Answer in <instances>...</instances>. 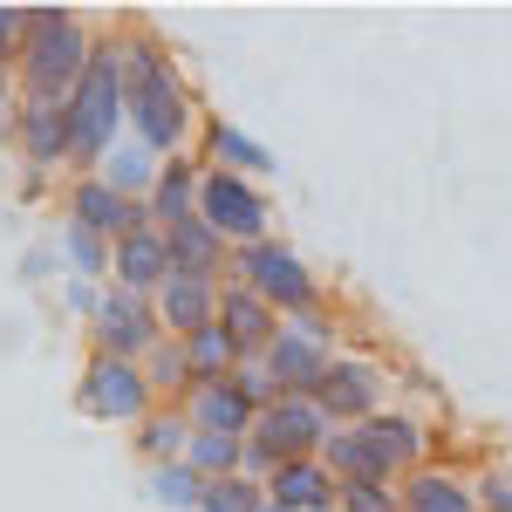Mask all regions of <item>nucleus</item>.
I'll return each mask as SVG.
<instances>
[{
	"mask_svg": "<svg viewBox=\"0 0 512 512\" xmlns=\"http://www.w3.org/2000/svg\"><path fill=\"white\" fill-rule=\"evenodd\" d=\"M117 55H123V117L137 123L144 151H178L192 130V110H185V89L158 55V41H130Z\"/></svg>",
	"mask_w": 512,
	"mask_h": 512,
	"instance_id": "obj_1",
	"label": "nucleus"
},
{
	"mask_svg": "<svg viewBox=\"0 0 512 512\" xmlns=\"http://www.w3.org/2000/svg\"><path fill=\"white\" fill-rule=\"evenodd\" d=\"M14 62H21V82H28V103H69L82 62H89V35L62 7H28V35H21Z\"/></svg>",
	"mask_w": 512,
	"mask_h": 512,
	"instance_id": "obj_2",
	"label": "nucleus"
},
{
	"mask_svg": "<svg viewBox=\"0 0 512 512\" xmlns=\"http://www.w3.org/2000/svg\"><path fill=\"white\" fill-rule=\"evenodd\" d=\"M62 110H69V158L96 164L123 123V55L117 48H89V62H82V76Z\"/></svg>",
	"mask_w": 512,
	"mask_h": 512,
	"instance_id": "obj_3",
	"label": "nucleus"
},
{
	"mask_svg": "<svg viewBox=\"0 0 512 512\" xmlns=\"http://www.w3.org/2000/svg\"><path fill=\"white\" fill-rule=\"evenodd\" d=\"M239 287H246V294H260L267 308L315 315V274H308V267H301V253H287L280 239L239 246Z\"/></svg>",
	"mask_w": 512,
	"mask_h": 512,
	"instance_id": "obj_4",
	"label": "nucleus"
},
{
	"mask_svg": "<svg viewBox=\"0 0 512 512\" xmlns=\"http://www.w3.org/2000/svg\"><path fill=\"white\" fill-rule=\"evenodd\" d=\"M82 417L96 424H144L151 417V376L137 362H117V355H96L82 369Z\"/></svg>",
	"mask_w": 512,
	"mask_h": 512,
	"instance_id": "obj_5",
	"label": "nucleus"
},
{
	"mask_svg": "<svg viewBox=\"0 0 512 512\" xmlns=\"http://www.w3.org/2000/svg\"><path fill=\"white\" fill-rule=\"evenodd\" d=\"M198 219L219 239L260 246V239H267V198L253 192L239 171H198Z\"/></svg>",
	"mask_w": 512,
	"mask_h": 512,
	"instance_id": "obj_6",
	"label": "nucleus"
},
{
	"mask_svg": "<svg viewBox=\"0 0 512 512\" xmlns=\"http://www.w3.org/2000/svg\"><path fill=\"white\" fill-rule=\"evenodd\" d=\"M260 362H267V376H274L280 396H301V403H308V396L321 390V376H328V362H335V355H328V328H321L315 315H301V328H280L274 349L260 355Z\"/></svg>",
	"mask_w": 512,
	"mask_h": 512,
	"instance_id": "obj_7",
	"label": "nucleus"
},
{
	"mask_svg": "<svg viewBox=\"0 0 512 512\" xmlns=\"http://www.w3.org/2000/svg\"><path fill=\"white\" fill-rule=\"evenodd\" d=\"M253 444L274 458V465H294V458H315L321 444H328V417H321L315 403H301V396H280L274 410H260L253 417Z\"/></svg>",
	"mask_w": 512,
	"mask_h": 512,
	"instance_id": "obj_8",
	"label": "nucleus"
},
{
	"mask_svg": "<svg viewBox=\"0 0 512 512\" xmlns=\"http://www.w3.org/2000/svg\"><path fill=\"white\" fill-rule=\"evenodd\" d=\"M96 335H103V355L137 362V355L158 349V308H151L144 294H123V287H110V294L96 301Z\"/></svg>",
	"mask_w": 512,
	"mask_h": 512,
	"instance_id": "obj_9",
	"label": "nucleus"
},
{
	"mask_svg": "<svg viewBox=\"0 0 512 512\" xmlns=\"http://www.w3.org/2000/svg\"><path fill=\"white\" fill-rule=\"evenodd\" d=\"M376 396H383V383H376L369 362H328V376H321V390L308 403H315L328 424H369L376 417Z\"/></svg>",
	"mask_w": 512,
	"mask_h": 512,
	"instance_id": "obj_10",
	"label": "nucleus"
},
{
	"mask_svg": "<svg viewBox=\"0 0 512 512\" xmlns=\"http://www.w3.org/2000/svg\"><path fill=\"white\" fill-rule=\"evenodd\" d=\"M151 301H158V328H171V335H198L205 321H219V287H212V280L171 274Z\"/></svg>",
	"mask_w": 512,
	"mask_h": 512,
	"instance_id": "obj_11",
	"label": "nucleus"
},
{
	"mask_svg": "<svg viewBox=\"0 0 512 512\" xmlns=\"http://www.w3.org/2000/svg\"><path fill=\"white\" fill-rule=\"evenodd\" d=\"M335 478H328V465L321 458H294V465H274L267 472V499L287 512H321V506H335Z\"/></svg>",
	"mask_w": 512,
	"mask_h": 512,
	"instance_id": "obj_12",
	"label": "nucleus"
},
{
	"mask_svg": "<svg viewBox=\"0 0 512 512\" xmlns=\"http://www.w3.org/2000/svg\"><path fill=\"white\" fill-rule=\"evenodd\" d=\"M164 280H171V260H164V233L158 226H144V233H123L117 239V287L123 294H158Z\"/></svg>",
	"mask_w": 512,
	"mask_h": 512,
	"instance_id": "obj_13",
	"label": "nucleus"
},
{
	"mask_svg": "<svg viewBox=\"0 0 512 512\" xmlns=\"http://www.w3.org/2000/svg\"><path fill=\"white\" fill-rule=\"evenodd\" d=\"M219 328L233 335L239 362H246V355H267V349H274V335H280L274 308H267L260 294H246V287H226V294H219Z\"/></svg>",
	"mask_w": 512,
	"mask_h": 512,
	"instance_id": "obj_14",
	"label": "nucleus"
},
{
	"mask_svg": "<svg viewBox=\"0 0 512 512\" xmlns=\"http://www.w3.org/2000/svg\"><path fill=\"white\" fill-rule=\"evenodd\" d=\"M164 260H171V274H185V280H212L219 260H226V239L212 233L205 219H178V226H164Z\"/></svg>",
	"mask_w": 512,
	"mask_h": 512,
	"instance_id": "obj_15",
	"label": "nucleus"
},
{
	"mask_svg": "<svg viewBox=\"0 0 512 512\" xmlns=\"http://www.w3.org/2000/svg\"><path fill=\"white\" fill-rule=\"evenodd\" d=\"M321 451H328L321 465H328V478H335V485H390V472H396V465L362 431H328V444H321Z\"/></svg>",
	"mask_w": 512,
	"mask_h": 512,
	"instance_id": "obj_16",
	"label": "nucleus"
},
{
	"mask_svg": "<svg viewBox=\"0 0 512 512\" xmlns=\"http://www.w3.org/2000/svg\"><path fill=\"white\" fill-rule=\"evenodd\" d=\"M192 424L205 437H246L253 431V403L233 390V376L226 383H192Z\"/></svg>",
	"mask_w": 512,
	"mask_h": 512,
	"instance_id": "obj_17",
	"label": "nucleus"
},
{
	"mask_svg": "<svg viewBox=\"0 0 512 512\" xmlns=\"http://www.w3.org/2000/svg\"><path fill=\"white\" fill-rule=\"evenodd\" d=\"M14 144L28 151V164L69 158V110H62V103H28V110L14 117Z\"/></svg>",
	"mask_w": 512,
	"mask_h": 512,
	"instance_id": "obj_18",
	"label": "nucleus"
},
{
	"mask_svg": "<svg viewBox=\"0 0 512 512\" xmlns=\"http://www.w3.org/2000/svg\"><path fill=\"white\" fill-rule=\"evenodd\" d=\"M178 349H185L192 383H226V376L239 369V349H233V335H226L219 321H205V328H198V335H185Z\"/></svg>",
	"mask_w": 512,
	"mask_h": 512,
	"instance_id": "obj_19",
	"label": "nucleus"
},
{
	"mask_svg": "<svg viewBox=\"0 0 512 512\" xmlns=\"http://www.w3.org/2000/svg\"><path fill=\"white\" fill-rule=\"evenodd\" d=\"M123 205H130V198H117L103 178H82L76 198H69V219H76L82 233H96V239H103V233L123 239Z\"/></svg>",
	"mask_w": 512,
	"mask_h": 512,
	"instance_id": "obj_20",
	"label": "nucleus"
},
{
	"mask_svg": "<svg viewBox=\"0 0 512 512\" xmlns=\"http://www.w3.org/2000/svg\"><path fill=\"white\" fill-rule=\"evenodd\" d=\"M178 219H198V171L192 164H171L158 185H151V226H178Z\"/></svg>",
	"mask_w": 512,
	"mask_h": 512,
	"instance_id": "obj_21",
	"label": "nucleus"
},
{
	"mask_svg": "<svg viewBox=\"0 0 512 512\" xmlns=\"http://www.w3.org/2000/svg\"><path fill=\"white\" fill-rule=\"evenodd\" d=\"M403 512H478L472 492L458 478H437V472H417L403 485Z\"/></svg>",
	"mask_w": 512,
	"mask_h": 512,
	"instance_id": "obj_22",
	"label": "nucleus"
},
{
	"mask_svg": "<svg viewBox=\"0 0 512 512\" xmlns=\"http://www.w3.org/2000/svg\"><path fill=\"white\" fill-rule=\"evenodd\" d=\"M362 437H369L390 465H417V458H424V431H417L410 417H369V424H362Z\"/></svg>",
	"mask_w": 512,
	"mask_h": 512,
	"instance_id": "obj_23",
	"label": "nucleus"
},
{
	"mask_svg": "<svg viewBox=\"0 0 512 512\" xmlns=\"http://www.w3.org/2000/svg\"><path fill=\"white\" fill-rule=\"evenodd\" d=\"M239 451H246V437H205V431H198L192 444H185V465L212 485V478H233L239 472Z\"/></svg>",
	"mask_w": 512,
	"mask_h": 512,
	"instance_id": "obj_24",
	"label": "nucleus"
},
{
	"mask_svg": "<svg viewBox=\"0 0 512 512\" xmlns=\"http://www.w3.org/2000/svg\"><path fill=\"white\" fill-rule=\"evenodd\" d=\"M267 506V485H253V478H212L205 485V499H198V512H260Z\"/></svg>",
	"mask_w": 512,
	"mask_h": 512,
	"instance_id": "obj_25",
	"label": "nucleus"
},
{
	"mask_svg": "<svg viewBox=\"0 0 512 512\" xmlns=\"http://www.w3.org/2000/svg\"><path fill=\"white\" fill-rule=\"evenodd\" d=\"M151 492H158L164 506H198V499H205V478L178 458V465H158V472H151Z\"/></svg>",
	"mask_w": 512,
	"mask_h": 512,
	"instance_id": "obj_26",
	"label": "nucleus"
},
{
	"mask_svg": "<svg viewBox=\"0 0 512 512\" xmlns=\"http://www.w3.org/2000/svg\"><path fill=\"white\" fill-rule=\"evenodd\" d=\"M212 158L239 164V171H267V151H260L253 137H239L233 123H212ZM226 164H219V171H226Z\"/></svg>",
	"mask_w": 512,
	"mask_h": 512,
	"instance_id": "obj_27",
	"label": "nucleus"
},
{
	"mask_svg": "<svg viewBox=\"0 0 512 512\" xmlns=\"http://www.w3.org/2000/svg\"><path fill=\"white\" fill-rule=\"evenodd\" d=\"M233 390L246 396V403H253V417L280 403V390H274V376H267V362H260V355H246V362L233 369Z\"/></svg>",
	"mask_w": 512,
	"mask_h": 512,
	"instance_id": "obj_28",
	"label": "nucleus"
},
{
	"mask_svg": "<svg viewBox=\"0 0 512 512\" xmlns=\"http://www.w3.org/2000/svg\"><path fill=\"white\" fill-rule=\"evenodd\" d=\"M335 512H403V499H396L390 485H342Z\"/></svg>",
	"mask_w": 512,
	"mask_h": 512,
	"instance_id": "obj_29",
	"label": "nucleus"
},
{
	"mask_svg": "<svg viewBox=\"0 0 512 512\" xmlns=\"http://www.w3.org/2000/svg\"><path fill=\"white\" fill-rule=\"evenodd\" d=\"M178 437H185L178 417H151V424H144V451H151L158 465H178V458H185V451H178Z\"/></svg>",
	"mask_w": 512,
	"mask_h": 512,
	"instance_id": "obj_30",
	"label": "nucleus"
},
{
	"mask_svg": "<svg viewBox=\"0 0 512 512\" xmlns=\"http://www.w3.org/2000/svg\"><path fill=\"white\" fill-rule=\"evenodd\" d=\"M151 383H164V390H178V383H192V369H185V349L171 342V349H151Z\"/></svg>",
	"mask_w": 512,
	"mask_h": 512,
	"instance_id": "obj_31",
	"label": "nucleus"
},
{
	"mask_svg": "<svg viewBox=\"0 0 512 512\" xmlns=\"http://www.w3.org/2000/svg\"><path fill=\"white\" fill-rule=\"evenodd\" d=\"M21 35H28V7H0V62L21 55Z\"/></svg>",
	"mask_w": 512,
	"mask_h": 512,
	"instance_id": "obj_32",
	"label": "nucleus"
},
{
	"mask_svg": "<svg viewBox=\"0 0 512 512\" xmlns=\"http://www.w3.org/2000/svg\"><path fill=\"white\" fill-rule=\"evenodd\" d=\"M69 253H76V267H82V274H96V267H103V239H96V233H82V226H69Z\"/></svg>",
	"mask_w": 512,
	"mask_h": 512,
	"instance_id": "obj_33",
	"label": "nucleus"
},
{
	"mask_svg": "<svg viewBox=\"0 0 512 512\" xmlns=\"http://www.w3.org/2000/svg\"><path fill=\"white\" fill-rule=\"evenodd\" d=\"M144 178H151V171H144V158H117V178H103V185H110L117 198H130Z\"/></svg>",
	"mask_w": 512,
	"mask_h": 512,
	"instance_id": "obj_34",
	"label": "nucleus"
},
{
	"mask_svg": "<svg viewBox=\"0 0 512 512\" xmlns=\"http://www.w3.org/2000/svg\"><path fill=\"white\" fill-rule=\"evenodd\" d=\"M485 506H492V512H512V478H485Z\"/></svg>",
	"mask_w": 512,
	"mask_h": 512,
	"instance_id": "obj_35",
	"label": "nucleus"
},
{
	"mask_svg": "<svg viewBox=\"0 0 512 512\" xmlns=\"http://www.w3.org/2000/svg\"><path fill=\"white\" fill-rule=\"evenodd\" d=\"M0 137H14V117H7V103H0Z\"/></svg>",
	"mask_w": 512,
	"mask_h": 512,
	"instance_id": "obj_36",
	"label": "nucleus"
},
{
	"mask_svg": "<svg viewBox=\"0 0 512 512\" xmlns=\"http://www.w3.org/2000/svg\"><path fill=\"white\" fill-rule=\"evenodd\" d=\"M0 103H7V69H0Z\"/></svg>",
	"mask_w": 512,
	"mask_h": 512,
	"instance_id": "obj_37",
	"label": "nucleus"
},
{
	"mask_svg": "<svg viewBox=\"0 0 512 512\" xmlns=\"http://www.w3.org/2000/svg\"><path fill=\"white\" fill-rule=\"evenodd\" d=\"M260 512H287V506H274V499H267V506H260Z\"/></svg>",
	"mask_w": 512,
	"mask_h": 512,
	"instance_id": "obj_38",
	"label": "nucleus"
},
{
	"mask_svg": "<svg viewBox=\"0 0 512 512\" xmlns=\"http://www.w3.org/2000/svg\"><path fill=\"white\" fill-rule=\"evenodd\" d=\"M321 512H335V506H321Z\"/></svg>",
	"mask_w": 512,
	"mask_h": 512,
	"instance_id": "obj_39",
	"label": "nucleus"
}]
</instances>
